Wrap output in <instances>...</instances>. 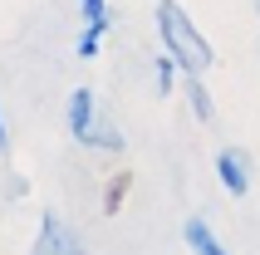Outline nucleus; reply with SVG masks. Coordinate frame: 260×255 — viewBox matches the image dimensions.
<instances>
[{"label": "nucleus", "instance_id": "obj_1", "mask_svg": "<svg viewBox=\"0 0 260 255\" xmlns=\"http://www.w3.org/2000/svg\"><path fill=\"white\" fill-rule=\"evenodd\" d=\"M157 29H162V44H167V54L177 59L182 74H206L211 64H216L206 35L191 25V15L182 10L177 0H157Z\"/></svg>", "mask_w": 260, "mask_h": 255}, {"label": "nucleus", "instance_id": "obj_10", "mask_svg": "<svg viewBox=\"0 0 260 255\" xmlns=\"http://www.w3.org/2000/svg\"><path fill=\"white\" fill-rule=\"evenodd\" d=\"M10 152V138H5V123H0V157Z\"/></svg>", "mask_w": 260, "mask_h": 255}, {"label": "nucleus", "instance_id": "obj_7", "mask_svg": "<svg viewBox=\"0 0 260 255\" xmlns=\"http://www.w3.org/2000/svg\"><path fill=\"white\" fill-rule=\"evenodd\" d=\"M187 103H191V113L202 118V123H211V93H206V84H202V74H187Z\"/></svg>", "mask_w": 260, "mask_h": 255}, {"label": "nucleus", "instance_id": "obj_8", "mask_svg": "<svg viewBox=\"0 0 260 255\" xmlns=\"http://www.w3.org/2000/svg\"><path fill=\"white\" fill-rule=\"evenodd\" d=\"M128 186H133V177H128V172H118L113 182H108V197H103V211H108V216H113L118 206H123V197H128Z\"/></svg>", "mask_w": 260, "mask_h": 255}, {"label": "nucleus", "instance_id": "obj_11", "mask_svg": "<svg viewBox=\"0 0 260 255\" xmlns=\"http://www.w3.org/2000/svg\"><path fill=\"white\" fill-rule=\"evenodd\" d=\"M255 10H260V0H255Z\"/></svg>", "mask_w": 260, "mask_h": 255}, {"label": "nucleus", "instance_id": "obj_5", "mask_svg": "<svg viewBox=\"0 0 260 255\" xmlns=\"http://www.w3.org/2000/svg\"><path fill=\"white\" fill-rule=\"evenodd\" d=\"M216 177H221V186H226L231 197H246V192H250L246 162H241L236 152H216Z\"/></svg>", "mask_w": 260, "mask_h": 255}, {"label": "nucleus", "instance_id": "obj_4", "mask_svg": "<svg viewBox=\"0 0 260 255\" xmlns=\"http://www.w3.org/2000/svg\"><path fill=\"white\" fill-rule=\"evenodd\" d=\"M84 5V40H79V59H93L99 54L103 35L113 25V15H108V0H79Z\"/></svg>", "mask_w": 260, "mask_h": 255}, {"label": "nucleus", "instance_id": "obj_9", "mask_svg": "<svg viewBox=\"0 0 260 255\" xmlns=\"http://www.w3.org/2000/svg\"><path fill=\"white\" fill-rule=\"evenodd\" d=\"M172 64H177L172 54H167V59H157V93H172Z\"/></svg>", "mask_w": 260, "mask_h": 255}, {"label": "nucleus", "instance_id": "obj_3", "mask_svg": "<svg viewBox=\"0 0 260 255\" xmlns=\"http://www.w3.org/2000/svg\"><path fill=\"white\" fill-rule=\"evenodd\" d=\"M35 255H84V245H79V236L54 211H44L40 216V236H35Z\"/></svg>", "mask_w": 260, "mask_h": 255}, {"label": "nucleus", "instance_id": "obj_6", "mask_svg": "<svg viewBox=\"0 0 260 255\" xmlns=\"http://www.w3.org/2000/svg\"><path fill=\"white\" fill-rule=\"evenodd\" d=\"M182 241H187V250H191V255H226V245L211 236V226H206L202 216H191L187 226H182Z\"/></svg>", "mask_w": 260, "mask_h": 255}, {"label": "nucleus", "instance_id": "obj_2", "mask_svg": "<svg viewBox=\"0 0 260 255\" xmlns=\"http://www.w3.org/2000/svg\"><path fill=\"white\" fill-rule=\"evenodd\" d=\"M69 133L84 147H103V152H123V133L108 128L99 113H93V93L88 88H74L69 93Z\"/></svg>", "mask_w": 260, "mask_h": 255}]
</instances>
